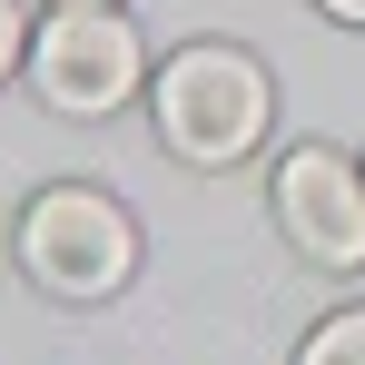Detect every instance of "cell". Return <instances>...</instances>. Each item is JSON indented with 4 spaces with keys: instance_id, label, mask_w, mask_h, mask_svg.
<instances>
[{
    "instance_id": "obj_1",
    "label": "cell",
    "mask_w": 365,
    "mask_h": 365,
    "mask_svg": "<svg viewBox=\"0 0 365 365\" xmlns=\"http://www.w3.org/2000/svg\"><path fill=\"white\" fill-rule=\"evenodd\" d=\"M148 109H158V138L178 148L187 168H237L247 148L267 138V69L227 50V40H197L178 60L158 69V89H148Z\"/></svg>"
},
{
    "instance_id": "obj_2",
    "label": "cell",
    "mask_w": 365,
    "mask_h": 365,
    "mask_svg": "<svg viewBox=\"0 0 365 365\" xmlns=\"http://www.w3.org/2000/svg\"><path fill=\"white\" fill-rule=\"evenodd\" d=\"M20 267L50 287V297H119L128 267H138V227H128L119 197L99 187H40L30 217H20Z\"/></svg>"
},
{
    "instance_id": "obj_5",
    "label": "cell",
    "mask_w": 365,
    "mask_h": 365,
    "mask_svg": "<svg viewBox=\"0 0 365 365\" xmlns=\"http://www.w3.org/2000/svg\"><path fill=\"white\" fill-rule=\"evenodd\" d=\"M297 365H365V306H346V316H326L316 336H306Z\"/></svg>"
},
{
    "instance_id": "obj_6",
    "label": "cell",
    "mask_w": 365,
    "mask_h": 365,
    "mask_svg": "<svg viewBox=\"0 0 365 365\" xmlns=\"http://www.w3.org/2000/svg\"><path fill=\"white\" fill-rule=\"evenodd\" d=\"M20 50H30V30H20V10L0 0V79H10V60H20Z\"/></svg>"
},
{
    "instance_id": "obj_3",
    "label": "cell",
    "mask_w": 365,
    "mask_h": 365,
    "mask_svg": "<svg viewBox=\"0 0 365 365\" xmlns=\"http://www.w3.org/2000/svg\"><path fill=\"white\" fill-rule=\"evenodd\" d=\"M138 69H148V50H138V30L119 10H50L30 30V89L60 119H109L138 89Z\"/></svg>"
},
{
    "instance_id": "obj_8",
    "label": "cell",
    "mask_w": 365,
    "mask_h": 365,
    "mask_svg": "<svg viewBox=\"0 0 365 365\" xmlns=\"http://www.w3.org/2000/svg\"><path fill=\"white\" fill-rule=\"evenodd\" d=\"M50 10H119V0H50Z\"/></svg>"
},
{
    "instance_id": "obj_7",
    "label": "cell",
    "mask_w": 365,
    "mask_h": 365,
    "mask_svg": "<svg viewBox=\"0 0 365 365\" xmlns=\"http://www.w3.org/2000/svg\"><path fill=\"white\" fill-rule=\"evenodd\" d=\"M316 10H326V20H356V30H365V0H316Z\"/></svg>"
},
{
    "instance_id": "obj_4",
    "label": "cell",
    "mask_w": 365,
    "mask_h": 365,
    "mask_svg": "<svg viewBox=\"0 0 365 365\" xmlns=\"http://www.w3.org/2000/svg\"><path fill=\"white\" fill-rule=\"evenodd\" d=\"M277 217L316 267H336V277L365 267V168H346L336 148H297L277 168Z\"/></svg>"
}]
</instances>
